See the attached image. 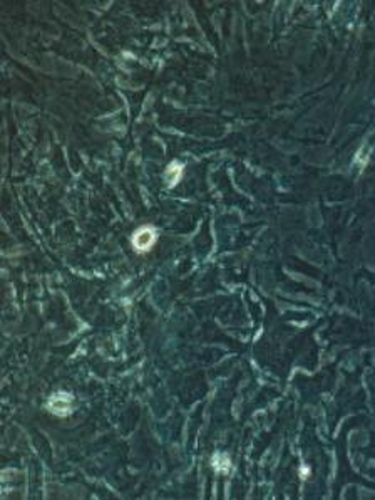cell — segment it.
Here are the masks:
<instances>
[{
	"instance_id": "7a4b0ae2",
	"label": "cell",
	"mask_w": 375,
	"mask_h": 500,
	"mask_svg": "<svg viewBox=\"0 0 375 500\" xmlns=\"http://www.w3.org/2000/svg\"><path fill=\"white\" fill-rule=\"evenodd\" d=\"M69 401H71L69 396L52 398V400H50V403H49V406H50V410H54V413H57V415H69V413H71Z\"/></svg>"
},
{
	"instance_id": "6da1fadb",
	"label": "cell",
	"mask_w": 375,
	"mask_h": 500,
	"mask_svg": "<svg viewBox=\"0 0 375 500\" xmlns=\"http://www.w3.org/2000/svg\"><path fill=\"white\" fill-rule=\"evenodd\" d=\"M156 242V233H154L153 228H139L138 232L134 233V238H132V245L138 252H146L149 250L151 247Z\"/></svg>"
},
{
	"instance_id": "3957f363",
	"label": "cell",
	"mask_w": 375,
	"mask_h": 500,
	"mask_svg": "<svg viewBox=\"0 0 375 500\" xmlns=\"http://www.w3.org/2000/svg\"><path fill=\"white\" fill-rule=\"evenodd\" d=\"M181 173H183V167H181V165H178V163L169 165V168H168V171H166V181L169 183V185H176V183L180 181V178H181Z\"/></svg>"
}]
</instances>
